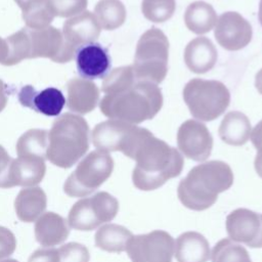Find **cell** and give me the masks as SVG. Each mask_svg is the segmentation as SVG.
Returning a JSON list of instances; mask_svg holds the SVG:
<instances>
[{
    "label": "cell",
    "instance_id": "29",
    "mask_svg": "<svg viewBox=\"0 0 262 262\" xmlns=\"http://www.w3.org/2000/svg\"><path fill=\"white\" fill-rule=\"evenodd\" d=\"M7 56L2 64L13 66L26 58H31V39L29 28H23L5 39Z\"/></svg>",
    "mask_w": 262,
    "mask_h": 262
},
{
    "label": "cell",
    "instance_id": "9",
    "mask_svg": "<svg viewBox=\"0 0 262 262\" xmlns=\"http://www.w3.org/2000/svg\"><path fill=\"white\" fill-rule=\"evenodd\" d=\"M175 242L164 230L132 236L127 244V254L132 262H172Z\"/></svg>",
    "mask_w": 262,
    "mask_h": 262
},
{
    "label": "cell",
    "instance_id": "7",
    "mask_svg": "<svg viewBox=\"0 0 262 262\" xmlns=\"http://www.w3.org/2000/svg\"><path fill=\"white\" fill-rule=\"evenodd\" d=\"M113 169L114 160L108 152L93 150L67 178L63 191L72 198L86 196L95 191L112 175Z\"/></svg>",
    "mask_w": 262,
    "mask_h": 262
},
{
    "label": "cell",
    "instance_id": "24",
    "mask_svg": "<svg viewBox=\"0 0 262 262\" xmlns=\"http://www.w3.org/2000/svg\"><path fill=\"white\" fill-rule=\"evenodd\" d=\"M220 138L229 145L239 146L245 144L251 135V123L246 115L241 112H229L223 118L219 127Z\"/></svg>",
    "mask_w": 262,
    "mask_h": 262
},
{
    "label": "cell",
    "instance_id": "31",
    "mask_svg": "<svg viewBox=\"0 0 262 262\" xmlns=\"http://www.w3.org/2000/svg\"><path fill=\"white\" fill-rule=\"evenodd\" d=\"M23 19L27 28L32 30H40L49 27L54 18V14L51 12L47 0H41L28 7L21 9Z\"/></svg>",
    "mask_w": 262,
    "mask_h": 262
},
{
    "label": "cell",
    "instance_id": "23",
    "mask_svg": "<svg viewBox=\"0 0 262 262\" xmlns=\"http://www.w3.org/2000/svg\"><path fill=\"white\" fill-rule=\"evenodd\" d=\"M45 160L40 158L13 159L10 169V178L13 186L30 187L40 183L45 175Z\"/></svg>",
    "mask_w": 262,
    "mask_h": 262
},
{
    "label": "cell",
    "instance_id": "10",
    "mask_svg": "<svg viewBox=\"0 0 262 262\" xmlns=\"http://www.w3.org/2000/svg\"><path fill=\"white\" fill-rule=\"evenodd\" d=\"M29 30L31 58L47 57L62 63L71 61L76 55L78 48L69 43L58 29L49 26L40 30Z\"/></svg>",
    "mask_w": 262,
    "mask_h": 262
},
{
    "label": "cell",
    "instance_id": "27",
    "mask_svg": "<svg viewBox=\"0 0 262 262\" xmlns=\"http://www.w3.org/2000/svg\"><path fill=\"white\" fill-rule=\"evenodd\" d=\"M48 146V131L30 129L16 142V152L19 158H40L46 160Z\"/></svg>",
    "mask_w": 262,
    "mask_h": 262
},
{
    "label": "cell",
    "instance_id": "28",
    "mask_svg": "<svg viewBox=\"0 0 262 262\" xmlns=\"http://www.w3.org/2000/svg\"><path fill=\"white\" fill-rule=\"evenodd\" d=\"M94 14L101 29L112 31L121 27L126 19V8L120 0H99Z\"/></svg>",
    "mask_w": 262,
    "mask_h": 262
},
{
    "label": "cell",
    "instance_id": "34",
    "mask_svg": "<svg viewBox=\"0 0 262 262\" xmlns=\"http://www.w3.org/2000/svg\"><path fill=\"white\" fill-rule=\"evenodd\" d=\"M87 0H47V4L54 14L60 17H73L85 11Z\"/></svg>",
    "mask_w": 262,
    "mask_h": 262
},
{
    "label": "cell",
    "instance_id": "13",
    "mask_svg": "<svg viewBox=\"0 0 262 262\" xmlns=\"http://www.w3.org/2000/svg\"><path fill=\"white\" fill-rule=\"evenodd\" d=\"M229 237L250 248H262V216L248 209H236L226 217Z\"/></svg>",
    "mask_w": 262,
    "mask_h": 262
},
{
    "label": "cell",
    "instance_id": "44",
    "mask_svg": "<svg viewBox=\"0 0 262 262\" xmlns=\"http://www.w3.org/2000/svg\"><path fill=\"white\" fill-rule=\"evenodd\" d=\"M14 1H15V3L18 5V7H19L20 9H24V8L28 7L29 5L34 4V3L38 2V1H41V0H14Z\"/></svg>",
    "mask_w": 262,
    "mask_h": 262
},
{
    "label": "cell",
    "instance_id": "36",
    "mask_svg": "<svg viewBox=\"0 0 262 262\" xmlns=\"http://www.w3.org/2000/svg\"><path fill=\"white\" fill-rule=\"evenodd\" d=\"M16 248L14 234L6 227L0 226V262L13 254Z\"/></svg>",
    "mask_w": 262,
    "mask_h": 262
},
{
    "label": "cell",
    "instance_id": "32",
    "mask_svg": "<svg viewBox=\"0 0 262 262\" xmlns=\"http://www.w3.org/2000/svg\"><path fill=\"white\" fill-rule=\"evenodd\" d=\"M136 82L132 66L120 67L110 72L102 81L101 90L105 93L122 91Z\"/></svg>",
    "mask_w": 262,
    "mask_h": 262
},
{
    "label": "cell",
    "instance_id": "25",
    "mask_svg": "<svg viewBox=\"0 0 262 262\" xmlns=\"http://www.w3.org/2000/svg\"><path fill=\"white\" fill-rule=\"evenodd\" d=\"M186 28L198 35L210 32L217 23V14L214 8L207 2L194 1L190 3L184 12Z\"/></svg>",
    "mask_w": 262,
    "mask_h": 262
},
{
    "label": "cell",
    "instance_id": "15",
    "mask_svg": "<svg viewBox=\"0 0 262 262\" xmlns=\"http://www.w3.org/2000/svg\"><path fill=\"white\" fill-rule=\"evenodd\" d=\"M18 100L21 105L48 117L58 116L66 104V98L59 89L48 87L36 91L32 85H26L19 90Z\"/></svg>",
    "mask_w": 262,
    "mask_h": 262
},
{
    "label": "cell",
    "instance_id": "26",
    "mask_svg": "<svg viewBox=\"0 0 262 262\" xmlns=\"http://www.w3.org/2000/svg\"><path fill=\"white\" fill-rule=\"evenodd\" d=\"M131 231L118 224L101 226L95 233L94 239L97 248L112 253L126 251L127 244L132 237Z\"/></svg>",
    "mask_w": 262,
    "mask_h": 262
},
{
    "label": "cell",
    "instance_id": "30",
    "mask_svg": "<svg viewBox=\"0 0 262 262\" xmlns=\"http://www.w3.org/2000/svg\"><path fill=\"white\" fill-rule=\"evenodd\" d=\"M212 262H252L247 250L229 238L219 241L211 253Z\"/></svg>",
    "mask_w": 262,
    "mask_h": 262
},
{
    "label": "cell",
    "instance_id": "16",
    "mask_svg": "<svg viewBox=\"0 0 262 262\" xmlns=\"http://www.w3.org/2000/svg\"><path fill=\"white\" fill-rule=\"evenodd\" d=\"M76 66L79 75L84 79H97L103 77L111 66L107 50L98 43L82 45L76 52Z\"/></svg>",
    "mask_w": 262,
    "mask_h": 262
},
{
    "label": "cell",
    "instance_id": "42",
    "mask_svg": "<svg viewBox=\"0 0 262 262\" xmlns=\"http://www.w3.org/2000/svg\"><path fill=\"white\" fill-rule=\"evenodd\" d=\"M7 56V45L5 39L0 38V63H3Z\"/></svg>",
    "mask_w": 262,
    "mask_h": 262
},
{
    "label": "cell",
    "instance_id": "5",
    "mask_svg": "<svg viewBox=\"0 0 262 262\" xmlns=\"http://www.w3.org/2000/svg\"><path fill=\"white\" fill-rule=\"evenodd\" d=\"M169 41L158 28L145 31L139 38L132 64L136 81L161 83L168 72Z\"/></svg>",
    "mask_w": 262,
    "mask_h": 262
},
{
    "label": "cell",
    "instance_id": "4",
    "mask_svg": "<svg viewBox=\"0 0 262 262\" xmlns=\"http://www.w3.org/2000/svg\"><path fill=\"white\" fill-rule=\"evenodd\" d=\"M89 148V127L84 118L67 113L56 119L48 132L46 159L68 169L74 166Z\"/></svg>",
    "mask_w": 262,
    "mask_h": 262
},
{
    "label": "cell",
    "instance_id": "22",
    "mask_svg": "<svg viewBox=\"0 0 262 262\" xmlns=\"http://www.w3.org/2000/svg\"><path fill=\"white\" fill-rule=\"evenodd\" d=\"M46 206V194L44 190L38 186H30L20 189L14 201L16 216L23 222L36 221L43 214Z\"/></svg>",
    "mask_w": 262,
    "mask_h": 262
},
{
    "label": "cell",
    "instance_id": "14",
    "mask_svg": "<svg viewBox=\"0 0 262 262\" xmlns=\"http://www.w3.org/2000/svg\"><path fill=\"white\" fill-rule=\"evenodd\" d=\"M134 128L133 124L110 119L94 127L91 134L92 143L100 151L123 152Z\"/></svg>",
    "mask_w": 262,
    "mask_h": 262
},
{
    "label": "cell",
    "instance_id": "3",
    "mask_svg": "<svg viewBox=\"0 0 262 262\" xmlns=\"http://www.w3.org/2000/svg\"><path fill=\"white\" fill-rule=\"evenodd\" d=\"M162 105L161 89L148 81H136L122 91L105 94L99 103L105 117L130 124L152 119Z\"/></svg>",
    "mask_w": 262,
    "mask_h": 262
},
{
    "label": "cell",
    "instance_id": "45",
    "mask_svg": "<svg viewBox=\"0 0 262 262\" xmlns=\"http://www.w3.org/2000/svg\"><path fill=\"white\" fill-rule=\"evenodd\" d=\"M258 15H259V20L262 25V0L260 1V5H259V12H258Z\"/></svg>",
    "mask_w": 262,
    "mask_h": 262
},
{
    "label": "cell",
    "instance_id": "19",
    "mask_svg": "<svg viewBox=\"0 0 262 262\" xmlns=\"http://www.w3.org/2000/svg\"><path fill=\"white\" fill-rule=\"evenodd\" d=\"M34 229L36 241L43 247L62 244L70 233L67 220L54 212L43 213L36 220Z\"/></svg>",
    "mask_w": 262,
    "mask_h": 262
},
{
    "label": "cell",
    "instance_id": "6",
    "mask_svg": "<svg viewBox=\"0 0 262 262\" xmlns=\"http://www.w3.org/2000/svg\"><path fill=\"white\" fill-rule=\"evenodd\" d=\"M183 99L193 118L209 122L225 112L229 105L230 94L219 81L195 78L184 86Z\"/></svg>",
    "mask_w": 262,
    "mask_h": 262
},
{
    "label": "cell",
    "instance_id": "17",
    "mask_svg": "<svg viewBox=\"0 0 262 262\" xmlns=\"http://www.w3.org/2000/svg\"><path fill=\"white\" fill-rule=\"evenodd\" d=\"M101 27L94 13L83 11L63 23L62 35L76 48L92 43L100 35Z\"/></svg>",
    "mask_w": 262,
    "mask_h": 262
},
{
    "label": "cell",
    "instance_id": "1",
    "mask_svg": "<svg viewBox=\"0 0 262 262\" xmlns=\"http://www.w3.org/2000/svg\"><path fill=\"white\" fill-rule=\"evenodd\" d=\"M124 155L136 162L132 180L141 190L159 188L183 168L181 154L145 128L137 127Z\"/></svg>",
    "mask_w": 262,
    "mask_h": 262
},
{
    "label": "cell",
    "instance_id": "46",
    "mask_svg": "<svg viewBox=\"0 0 262 262\" xmlns=\"http://www.w3.org/2000/svg\"><path fill=\"white\" fill-rule=\"evenodd\" d=\"M1 262H18V261L15 260V259H5V260H3Z\"/></svg>",
    "mask_w": 262,
    "mask_h": 262
},
{
    "label": "cell",
    "instance_id": "12",
    "mask_svg": "<svg viewBox=\"0 0 262 262\" xmlns=\"http://www.w3.org/2000/svg\"><path fill=\"white\" fill-rule=\"evenodd\" d=\"M215 39L226 50L235 51L246 47L252 39L250 23L235 11L222 13L215 25Z\"/></svg>",
    "mask_w": 262,
    "mask_h": 262
},
{
    "label": "cell",
    "instance_id": "40",
    "mask_svg": "<svg viewBox=\"0 0 262 262\" xmlns=\"http://www.w3.org/2000/svg\"><path fill=\"white\" fill-rule=\"evenodd\" d=\"M7 87L5 85V83L0 80V113L4 110V107L7 104Z\"/></svg>",
    "mask_w": 262,
    "mask_h": 262
},
{
    "label": "cell",
    "instance_id": "41",
    "mask_svg": "<svg viewBox=\"0 0 262 262\" xmlns=\"http://www.w3.org/2000/svg\"><path fill=\"white\" fill-rule=\"evenodd\" d=\"M254 165H255L256 172L258 173V175L260 177H262V148L258 149V152H257L256 158H255Z\"/></svg>",
    "mask_w": 262,
    "mask_h": 262
},
{
    "label": "cell",
    "instance_id": "2",
    "mask_svg": "<svg viewBox=\"0 0 262 262\" xmlns=\"http://www.w3.org/2000/svg\"><path fill=\"white\" fill-rule=\"evenodd\" d=\"M233 183L231 168L222 161H209L193 167L177 189L180 202L188 209L203 211L211 207L220 192Z\"/></svg>",
    "mask_w": 262,
    "mask_h": 262
},
{
    "label": "cell",
    "instance_id": "37",
    "mask_svg": "<svg viewBox=\"0 0 262 262\" xmlns=\"http://www.w3.org/2000/svg\"><path fill=\"white\" fill-rule=\"evenodd\" d=\"M12 158L8 155L6 149L0 145V188L12 187L10 178V169Z\"/></svg>",
    "mask_w": 262,
    "mask_h": 262
},
{
    "label": "cell",
    "instance_id": "43",
    "mask_svg": "<svg viewBox=\"0 0 262 262\" xmlns=\"http://www.w3.org/2000/svg\"><path fill=\"white\" fill-rule=\"evenodd\" d=\"M255 86L257 90L262 94V69L256 74L255 78Z\"/></svg>",
    "mask_w": 262,
    "mask_h": 262
},
{
    "label": "cell",
    "instance_id": "39",
    "mask_svg": "<svg viewBox=\"0 0 262 262\" xmlns=\"http://www.w3.org/2000/svg\"><path fill=\"white\" fill-rule=\"evenodd\" d=\"M251 140L254 144V146L258 149L262 148V121H260L255 128L251 131Z\"/></svg>",
    "mask_w": 262,
    "mask_h": 262
},
{
    "label": "cell",
    "instance_id": "20",
    "mask_svg": "<svg viewBox=\"0 0 262 262\" xmlns=\"http://www.w3.org/2000/svg\"><path fill=\"white\" fill-rule=\"evenodd\" d=\"M186 67L195 74H204L213 69L217 61V50L212 41L206 37L191 40L184 50Z\"/></svg>",
    "mask_w": 262,
    "mask_h": 262
},
{
    "label": "cell",
    "instance_id": "35",
    "mask_svg": "<svg viewBox=\"0 0 262 262\" xmlns=\"http://www.w3.org/2000/svg\"><path fill=\"white\" fill-rule=\"evenodd\" d=\"M59 262H89L88 249L79 243H68L58 249Z\"/></svg>",
    "mask_w": 262,
    "mask_h": 262
},
{
    "label": "cell",
    "instance_id": "8",
    "mask_svg": "<svg viewBox=\"0 0 262 262\" xmlns=\"http://www.w3.org/2000/svg\"><path fill=\"white\" fill-rule=\"evenodd\" d=\"M118 210V200L108 192L99 191L75 203L69 212L68 223L76 230H93L113 220Z\"/></svg>",
    "mask_w": 262,
    "mask_h": 262
},
{
    "label": "cell",
    "instance_id": "11",
    "mask_svg": "<svg viewBox=\"0 0 262 262\" xmlns=\"http://www.w3.org/2000/svg\"><path fill=\"white\" fill-rule=\"evenodd\" d=\"M177 144L180 151L193 161H205L213 147V138L206 125L196 120H187L177 132Z\"/></svg>",
    "mask_w": 262,
    "mask_h": 262
},
{
    "label": "cell",
    "instance_id": "21",
    "mask_svg": "<svg viewBox=\"0 0 262 262\" xmlns=\"http://www.w3.org/2000/svg\"><path fill=\"white\" fill-rule=\"evenodd\" d=\"M174 254L178 262H207L211 255L208 241L195 231H187L177 237Z\"/></svg>",
    "mask_w": 262,
    "mask_h": 262
},
{
    "label": "cell",
    "instance_id": "47",
    "mask_svg": "<svg viewBox=\"0 0 262 262\" xmlns=\"http://www.w3.org/2000/svg\"><path fill=\"white\" fill-rule=\"evenodd\" d=\"M261 216H262V215H261Z\"/></svg>",
    "mask_w": 262,
    "mask_h": 262
},
{
    "label": "cell",
    "instance_id": "18",
    "mask_svg": "<svg viewBox=\"0 0 262 262\" xmlns=\"http://www.w3.org/2000/svg\"><path fill=\"white\" fill-rule=\"evenodd\" d=\"M68 107L70 111L85 115L92 112L99 100V90L95 83L84 78H73L68 82Z\"/></svg>",
    "mask_w": 262,
    "mask_h": 262
},
{
    "label": "cell",
    "instance_id": "33",
    "mask_svg": "<svg viewBox=\"0 0 262 262\" xmlns=\"http://www.w3.org/2000/svg\"><path fill=\"white\" fill-rule=\"evenodd\" d=\"M175 6V0H142L141 11L148 20L163 23L173 15Z\"/></svg>",
    "mask_w": 262,
    "mask_h": 262
},
{
    "label": "cell",
    "instance_id": "38",
    "mask_svg": "<svg viewBox=\"0 0 262 262\" xmlns=\"http://www.w3.org/2000/svg\"><path fill=\"white\" fill-rule=\"evenodd\" d=\"M28 262H59L58 249H38L29 257Z\"/></svg>",
    "mask_w": 262,
    "mask_h": 262
}]
</instances>
